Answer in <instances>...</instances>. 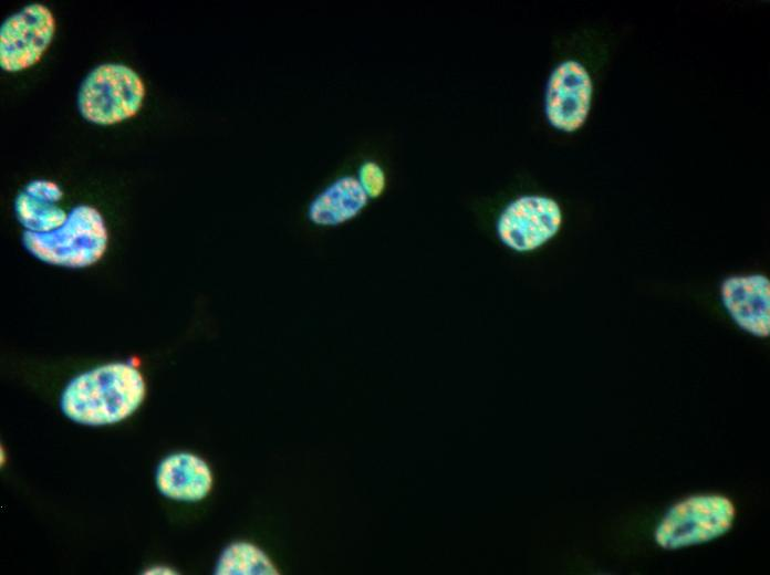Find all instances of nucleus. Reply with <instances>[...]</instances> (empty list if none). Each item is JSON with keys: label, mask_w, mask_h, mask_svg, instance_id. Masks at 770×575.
<instances>
[{"label": "nucleus", "mask_w": 770, "mask_h": 575, "mask_svg": "<svg viewBox=\"0 0 770 575\" xmlns=\"http://www.w3.org/2000/svg\"><path fill=\"white\" fill-rule=\"evenodd\" d=\"M145 394L144 378L135 367L112 363L74 377L64 388L60 406L74 422L103 426L131 416Z\"/></svg>", "instance_id": "nucleus-1"}, {"label": "nucleus", "mask_w": 770, "mask_h": 575, "mask_svg": "<svg viewBox=\"0 0 770 575\" xmlns=\"http://www.w3.org/2000/svg\"><path fill=\"white\" fill-rule=\"evenodd\" d=\"M24 248L37 259L67 268H84L105 252L107 231L102 215L87 205L74 207L64 223L48 232L22 233Z\"/></svg>", "instance_id": "nucleus-2"}, {"label": "nucleus", "mask_w": 770, "mask_h": 575, "mask_svg": "<svg viewBox=\"0 0 770 575\" xmlns=\"http://www.w3.org/2000/svg\"><path fill=\"white\" fill-rule=\"evenodd\" d=\"M736 518L733 502L722 494H696L674 503L654 532L655 543L675 551L711 542L729 532Z\"/></svg>", "instance_id": "nucleus-3"}, {"label": "nucleus", "mask_w": 770, "mask_h": 575, "mask_svg": "<svg viewBox=\"0 0 770 575\" xmlns=\"http://www.w3.org/2000/svg\"><path fill=\"white\" fill-rule=\"evenodd\" d=\"M144 94V83L133 69L122 63H104L82 81L77 106L85 119L110 125L135 115Z\"/></svg>", "instance_id": "nucleus-4"}, {"label": "nucleus", "mask_w": 770, "mask_h": 575, "mask_svg": "<svg viewBox=\"0 0 770 575\" xmlns=\"http://www.w3.org/2000/svg\"><path fill=\"white\" fill-rule=\"evenodd\" d=\"M562 224V211L552 198L521 196L500 212L496 230L501 243L516 252H529L552 239Z\"/></svg>", "instance_id": "nucleus-5"}, {"label": "nucleus", "mask_w": 770, "mask_h": 575, "mask_svg": "<svg viewBox=\"0 0 770 575\" xmlns=\"http://www.w3.org/2000/svg\"><path fill=\"white\" fill-rule=\"evenodd\" d=\"M54 33L51 10L31 3L8 17L0 28V65L6 71H20L39 61Z\"/></svg>", "instance_id": "nucleus-6"}, {"label": "nucleus", "mask_w": 770, "mask_h": 575, "mask_svg": "<svg viewBox=\"0 0 770 575\" xmlns=\"http://www.w3.org/2000/svg\"><path fill=\"white\" fill-rule=\"evenodd\" d=\"M592 92V80L581 63L568 60L559 64L545 90L544 109L549 123L566 133L579 129L589 115Z\"/></svg>", "instance_id": "nucleus-7"}, {"label": "nucleus", "mask_w": 770, "mask_h": 575, "mask_svg": "<svg viewBox=\"0 0 770 575\" xmlns=\"http://www.w3.org/2000/svg\"><path fill=\"white\" fill-rule=\"evenodd\" d=\"M721 301L735 323L757 336L770 335V281L762 274L726 279L720 288Z\"/></svg>", "instance_id": "nucleus-8"}, {"label": "nucleus", "mask_w": 770, "mask_h": 575, "mask_svg": "<svg viewBox=\"0 0 770 575\" xmlns=\"http://www.w3.org/2000/svg\"><path fill=\"white\" fill-rule=\"evenodd\" d=\"M371 199L357 174H344L314 195L309 202L306 216L315 226H340L360 215Z\"/></svg>", "instance_id": "nucleus-9"}, {"label": "nucleus", "mask_w": 770, "mask_h": 575, "mask_svg": "<svg viewBox=\"0 0 770 575\" xmlns=\"http://www.w3.org/2000/svg\"><path fill=\"white\" fill-rule=\"evenodd\" d=\"M155 481L164 496L197 502L209 494L214 479L210 467L202 458L189 452H178L160 461Z\"/></svg>", "instance_id": "nucleus-10"}, {"label": "nucleus", "mask_w": 770, "mask_h": 575, "mask_svg": "<svg viewBox=\"0 0 770 575\" xmlns=\"http://www.w3.org/2000/svg\"><path fill=\"white\" fill-rule=\"evenodd\" d=\"M62 196L60 186L54 181H30L14 201L19 222L32 232H48L61 227L67 218V213L58 206Z\"/></svg>", "instance_id": "nucleus-11"}, {"label": "nucleus", "mask_w": 770, "mask_h": 575, "mask_svg": "<svg viewBox=\"0 0 770 575\" xmlns=\"http://www.w3.org/2000/svg\"><path fill=\"white\" fill-rule=\"evenodd\" d=\"M215 574L275 575L279 571L267 553L257 545L249 542H235L220 553Z\"/></svg>", "instance_id": "nucleus-12"}, {"label": "nucleus", "mask_w": 770, "mask_h": 575, "mask_svg": "<svg viewBox=\"0 0 770 575\" xmlns=\"http://www.w3.org/2000/svg\"><path fill=\"white\" fill-rule=\"evenodd\" d=\"M357 176L372 199L378 198L386 188V174L374 160H365L357 169Z\"/></svg>", "instance_id": "nucleus-13"}, {"label": "nucleus", "mask_w": 770, "mask_h": 575, "mask_svg": "<svg viewBox=\"0 0 770 575\" xmlns=\"http://www.w3.org/2000/svg\"><path fill=\"white\" fill-rule=\"evenodd\" d=\"M145 574H174L169 568L156 566L144 572Z\"/></svg>", "instance_id": "nucleus-14"}]
</instances>
